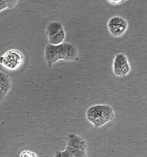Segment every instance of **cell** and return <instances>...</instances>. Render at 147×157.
I'll return each mask as SVG.
<instances>
[{
    "label": "cell",
    "mask_w": 147,
    "mask_h": 157,
    "mask_svg": "<svg viewBox=\"0 0 147 157\" xmlns=\"http://www.w3.org/2000/svg\"><path fill=\"white\" fill-rule=\"evenodd\" d=\"M107 29L112 36L120 37L127 30L128 22L126 19L121 16H113L108 21Z\"/></svg>",
    "instance_id": "3"
},
{
    "label": "cell",
    "mask_w": 147,
    "mask_h": 157,
    "mask_svg": "<svg viewBox=\"0 0 147 157\" xmlns=\"http://www.w3.org/2000/svg\"><path fill=\"white\" fill-rule=\"evenodd\" d=\"M22 62V56L17 50H10L0 58V63L5 66L7 68L13 70L17 68Z\"/></svg>",
    "instance_id": "5"
},
{
    "label": "cell",
    "mask_w": 147,
    "mask_h": 157,
    "mask_svg": "<svg viewBox=\"0 0 147 157\" xmlns=\"http://www.w3.org/2000/svg\"><path fill=\"white\" fill-rule=\"evenodd\" d=\"M86 117L96 128H100L113 120L114 111L111 106L106 104H97L90 106L86 111Z\"/></svg>",
    "instance_id": "2"
},
{
    "label": "cell",
    "mask_w": 147,
    "mask_h": 157,
    "mask_svg": "<svg viewBox=\"0 0 147 157\" xmlns=\"http://www.w3.org/2000/svg\"><path fill=\"white\" fill-rule=\"evenodd\" d=\"M8 8L6 0H0V11Z\"/></svg>",
    "instance_id": "13"
},
{
    "label": "cell",
    "mask_w": 147,
    "mask_h": 157,
    "mask_svg": "<svg viewBox=\"0 0 147 157\" xmlns=\"http://www.w3.org/2000/svg\"><path fill=\"white\" fill-rule=\"evenodd\" d=\"M67 150L70 151L74 157H86V152L84 150H81V149H75L73 147H66Z\"/></svg>",
    "instance_id": "10"
},
{
    "label": "cell",
    "mask_w": 147,
    "mask_h": 157,
    "mask_svg": "<svg viewBox=\"0 0 147 157\" xmlns=\"http://www.w3.org/2000/svg\"><path fill=\"white\" fill-rule=\"evenodd\" d=\"M61 156H62V157H74L72 153L70 151L67 150V149L61 152Z\"/></svg>",
    "instance_id": "15"
},
{
    "label": "cell",
    "mask_w": 147,
    "mask_h": 157,
    "mask_svg": "<svg viewBox=\"0 0 147 157\" xmlns=\"http://www.w3.org/2000/svg\"><path fill=\"white\" fill-rule=\"evenodd\" d=\"M54 157H62V156H61V151L56 152L55 155H54Z\"/></svg>",
    "instance_id": "17"
},
{
    "label": "cell",
    "mask_w": 147,
    "mask_h": 157,
    "mask_svg": "<svg viewBox=\"0 0 147 157\" xmlns=\"http://www.w3.org/2000/svg\"><path fill=\"white\" fill-rule=\"evenodd\" d=\"M21 157H35V155L32 153V151H23L22 154H21Z\"/></svg>",
    "instance_id": "14"
},
{
    "label": "cell",
    "mask_w": 147,
    "mask_h": 157,
    "mask_svg": "<svg viewBox=\"0 0 147 157\" xmlns=\"http://www.w3.org/2000/svg\"><path fill=\"white\" fill-rule=\"evenodd\" d=\"M77 59V49L74 44L63 42L58 45H47L44 59L49 67L60 60L75 61Z\"/></svg>",
    "instance_id": "1"
},
{
    "label": "cell",
    "mask_w": 147,
    "mask_h": 157,
    "mask_svg": "<svg viewBox=\"0 0 147 157\" xmlns=\"http://www.w3.org/2000/svg\"><path fill=\"white\" fill-rule=\"evenodd\" d=\"M67 146L85 151L87 148V142L77 135L72 133L67 136Z\"/></svg>",
    "instance_id": "6"
},
{
    "label": "cell",
    "mask_w": 147,
    "mask_h": 157,
    "mask_svg": "<svg viewBox=\"0 0 147 157\" xmlns=\"http://www.w3.org/2000/svg\"><path fill=\"white\" fill-rule=\"evenodd\" d=\"M108 3L111 4H113V5H118V4H120L125 2L126 0H106Z\"/></svg>",
    "instance_id": "12"
},
{
    "label": "cell",
    "mask_w": 147,
    "mask_h": 157,
    "mask_svg": "<svg viewBox=\"0 0 147 157\" xmlns=\"http://www.w3.org/2000/svg\"><path fill=\"white\" fill-rule=\"evenodd\" d=\"M113 70L114 74L118 77H124L129 74L131 68L126 55L123 53L116 54L113 60Z\"/></svg>",
    "instance_id": "4"
},
{
    "label": "cell",
    "mask_w": 147,
    "mask_h": 157,
    "mask_svg": "<svg viewBox=\"0 0 147 157\" xmlns=\"http://www.w3.org/2000/svg\"><path fill=\"white\" fill-rule=\"evenodd\" d=\"M63 29V25L58 21H52L47 25L46 28V34L48 38L53 37Z\"/></svg>",
    "instance_id": "7"
},
{
    "label": "cell",
    "mask_w": 147,
    "mask_h": 157,
    "mask_svg": "<svg viewBox=\"0 0 147 157\" xmlns=\"http://www.w3.org/2000/svg\"><path fill=\"white\" fill-rule=\"evenodd\" d=\"M8 9H13L18 4V0H6Z\"/></svg>",
    "instance_id": "11"
},
{
    "label": "cell",
    "mask_w": 147,
    "mask_h": 157,
    "mask_svg": "<svg viewBox=\"0 0 147 157\" xmlns=\"http://www.w3.org/2000/svg\"><path fill=\"white\" fill-rule=\"evenodd\" d=\"M6 94L4 93V92L2 91V90H0V104L2 103V101H4V98H5Z\"/></svg>",
    "instance_id": "16"
},
{
    "label": "cell",
    "mask_w": 147,
    "mask_h": 157,
    "mask_svg": "<svg viewBox=\"0 0 147 157\" xmlns=\"http://www.w3.org/2000/svg\"><path fill=\"white\" fill-rule=\"evenodd\" d=\"M11 87V81L9 78V75L4 73L2 76L1 80H0V90H2L4 93L7 94Z\"/></svg>",
    "instance_id": "9"
},
{
    "label": "cell",
    "mask_w": 147,
    "mask_h": 157,
    "mask_svg": "<svg viewBox=\"0 0 147 157\" xmlns=\"http://www.w3.org/2000/svg\"><path fill=\"white\" fill-rule=\"evenodd\" d=\"M4 72H2V71H0V80H1L2 76H3V75H4Z\"/></svg>",
    "instance_id": "18"
},
{
    "label": "cell",
    "mask_w": 147,
    "mask_h": 157,
    "mask_svg": "<svg viewBox=\"0 0 147 157\" xmlns=\"http://www.w3.org/2000/svg\"><path fill=\"white\" fill-rule=\"evenodd\" d=\"M66 38V32L64 29L61 30L57 34L54 35L53 37L48 38L49 44L51 45H58L63 43L64 40Z\"/></svg>",
    "instance_id": "8"
}]
</instances>
